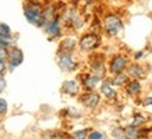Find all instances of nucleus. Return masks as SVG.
Wrapping results in <instances>:
<instances>
[{
    "instance_id": "nucleus-1",
    "label": "nucleus",
    "mask_w": 152,
    "mask_h": 139,
    "mask_svg": "<svg viewBox=\"0 0 152 139\" xmlns=\"http://www.w3.org/2000/svg\"><path fill=\"white\" fill-rule=\"evenodd\" d=\"M102 29L107 33V36L110 38H119L123 33L124 29V22L116 11H109L103 15L101 22Z\"/></svg>"
},
{
    "instance_id": "nucleus-2",
    "label": "nucleus",
    "mask_w": 152,
    "mask_h": 139,
    "mask_svg": "<svg viewBox=\"0 0 152 139\" xmlns=\"http://www.w3.org/2000/svg\"><path fill=\"white\" fill-rule=\"evenodd\" d=\"M24 17L27 18V21L34 27L42 28L43 27V17H42V11H43V6L41 1L38 0H27V3L23 7Z\"/></svg>"
},
{
    "instance_id": "nucleus-3",
    "label": "nucleus",
    "mask_w": 152,
    "mask_h": 139,
    "mask_svg": "<svg viewBox=\"0 0 152 139\" xmlns=\"http://www.w3.org/2000/svg\"><path fill=\"white\" fill-rule=\"evenodd\" d=\"M80 50L81 51H87V53H91V51H95L101 45V36L98 32H88L84 33L83 36L80 38V41L77 42Z\"/></svg>"
},
{
    "instance_id": "nucleus-4",
    "label": "nucleus",
    "mask_w": 152,
    "mask_h": 139,
    "mask_svg": "<svg viewBox=\"0 0 152 139\" xmlns=\"http://www.w3.org/2000/svg\"><path fill=\"white\" fill-rule=\"evenodd\" d=\"M56 63L59 68L63 72H73L78 68V63L74 59L73 53H66V51H57L56 54Z\"/></svg>"
},
{
    "instance_id": "nucleus-5",
    "label": "nucleus",
    "mask_w": 152,
    "mask_h": 139,
    "mask_svg": "<svg viewBox=\"0 0 152 139\" xmlns=\"http://www.w3.org/2000/svg\"><path fill=\"white\" fill-rule=\"evenodd\" d=\"M23 61H24V53L20 47H17V45H14V46L7 49L6 63H7V70L9 71H14L15 67L23 64Z\"/></svg>"
},
{
    "instance_id": "nucleus-6",
    "label": "nucleus",
    "mask_w": 152,
    "mask_h": 139,
    "mask_svg": "<svg viewBox=\"0 0 152 139\" xmlns=\"http://www.w3.org/2000/svg\"><path fill=\"white\" fill-rule=\"evenodd\" d=\"M89 72L101 78H105L107 75V68H106L103 54H92L89 57Z\"/></svg>"
},
{
    "instance_id": "nucleus-7",
    "label": "nucleus",
    "mask_w": 152,
    "mask_h": 139,
    "mask_svg": "<svg viewBox=\"0 0 152 139\" xmlns=\"http://www.w3.org/2000/svg\"><path fill=\"white\" fill-rule=\"evenodd\" d=\"M129 56L127 54H115L109 61L107 65V72L110 75L117 74V72H123L126 71L127 65H129Z\"/></svg>"
},
{
    "instance_id": "nucleus-8",
    "label": "nucleus",
    "mask_w": 152,
    "mask_h": 139,
    "mask_svg": "<svg viewBox=\"0 0 152 139\" xmlns=\"http://www.w3.org/2000/svg\"><path fill=\"white\" fill-rule=\"evenodd\" d=\"M80 103L88 110H95L101 104V95L95 90H85L78 96Z\"/></svg>"
},
{
    "instance_id": "nucleus-9",
    "label": "nucleus",
    "mask_w": 152,
    "mask_h": 139,
    "mask_svg": "<svg viewBox=\"0 0 152 139\" xmlns=\"http://www.w3.org/2000/svg\"><path fill=\"white\" fill-rule=\"evenodd\" d=\"M42 29L45 31V33L49 35L50 39H57L63 35V24L60 21V17H56L55 20H50L45 22V25L42 27Z\"/></svg>"
},
{
    "instance_id": "nucleus-10",
    "label": "nucleus",
    "mask_w": 152,
    "mask_h": 139,
    "mask_svg": "<svg viewBox=\"0 0 152 139\" xmlns=\"http://www.w3.org/2000/svg\"><path fill=\"white\" fill-rule=\"evenodd\" d=\"M102 78L98 75L92 74V72H85V74L80 75V85L84 90H95V89L101 85Z\"/></svg>"
},
{
    "instance_id": "nucleus-11",
    "label": "nucleus",
    "mask_w": 152,
    "mask_h": 139,
    "mask_svg": "<svg viewBox=\"0 0 152 139\" xmlns=\"http://www.w3.org/2000/svg\"><path fill=\"white\" fill-rule=\"evenodd\" d=\"M99 88H101V95L105 97L106 100H117V96H119V93H117V89L116 86L112 83L110 78L106 75L105 78H102L101 81V85H99Z\"/></svg>"
},
{
    "instance_id": "nucleus-12",
    "label": "nucleus",
    "mask_w": 152,
    "mask_h": 139,
    "mask_svg": "<svg viewBox=\"0 0 152 139\" xmlns=\"http://www.w3.org/2000/svg\"><path fill=\"white\" fill-rule=\"evenodd\" d=\"M126 72L130 78L133 79H145L148 75V70H145V65L140 64V63H129Z\"/></svg>"
},
{
    "instance_id": "nucleus-13",
    "label": "nucleus",
    "mask_w": 152,
    "mask_h": 139,
    "mask_svg": "<svg viewBox=\"0 0 152 139\" xmlns=\"http://www.w3.org/2000/svg\"><path fill=\"white\" fill-rule=\"evenodd\" d=\"M123 86H124V93L130 97H137L142 92V83L140 79L130 78Z\"/></svg>"
},
{
    "instance_id": "nucleus-14",
    "label": "nucleus",
    "mask_w": 152,
    "mask_h": 139,
    "mask_svg": "<svg viewBox=\"0 0 152 139\" xmlns=\"http://www.w3.org/2000/svg\"><path fill=\"white\" fill-rule=\"evenodd\" d=\"M80 88L81 85L78 83L77 79H67L61 83V93L63 95H67V96H78L80 95Z\"/></svg>"
},
{
    "instance_id": "nucleus-15",
    "label": "nucleus",
    "mask_w": 152,
    "mask_h": 139,
    "mask_svg": "<svg viewBox=\"0 0 152 139\" xmlns=\"http://www.w3.org/2000/svg\"><path fill=\"white\" fill-rule=\"evenodd\" d=\"M77 47V39L74 36L63 38L59 43V51H66V53H74Z\"/></svg>"
},
{
    "instance_id": "nucleus-16",
    "label": "nucleus",
    "mask_w": 152,
    "mask_h": 139,
    "mask_svg": "<svg viewBox=\"0 0 152 139\" xmlns=\"http://www.w3.org/2000/svg\"><path fill=\"white\" fill-rule=\"evenodd\" d=\"M130 79V77L127 75V72L126 71H123V72H117V74H113L112 75V78H110V81H112V83L115 85V86H123L127 81Z\"/></svg>"
},
{
    "instance_id": "nucleus-17",
    "label": "nucleus",
    "mask_w": 152,
    "mask_h": 139,
    "mask_svg": "<svg viewBox=\"0 0 152 139\" xmlns=\"http://www.w3.org/2000/svg\"><path fill=\"white\" fill-rule=\"evenodd\" d=\"M140 128H141V127H135V125H133V124L124 127V136H126V139H137V138H140Z\"/></svg>"
},
{
    "instance_id": "nucleus-18",
    "label": "nucleus",
    "mask_w": 152,
    "mask_h": 139,
    "mask_svg": "<svg viewBox=\"0 0 152 139\" xmlns=\"http://www.w3.org/2000/svg\"><path fill=\"white\" fill-rule=\"evenodd\" d=\"M0 45L9 49V47L14 46V45H17V38L13 36L11 33H6V35L0 33Z\"/></svg>"
},
{
    "instance_id": "nucleus-19",
    "label": "nucleus",
    "mask_w": 152,
    "mask_h": 139,
    "mask_svg": "<svg viewBox=\"0 0 152 139\" xmlns=\"http://www.w3.org/2000/svg\"><path fill=\"white\" fill-rule=\"evenodd\" d=\"M148 120H149V117L145 116V113H134L131 124L135 127H144L148 122Z\"/></svg>"
},
{
    "instance_id": "nucleus-20",
    "label": "nucleus",
    "mask_w": 152,
    "mask_h": 139,
    "mask_svg": "<svg viewBox=\"0 0 152 139\" xmlns=\"http://www.w3.org/2000/svg\"><path fill=\"white\" fill-rule=\"evenodd\" d=\"M112 136L116 139H126L124 136V127L121 125H116L115 128L112 130Z\"/></svg>"
},
{
    "instance_id": "nucleus-21",
    "label": "nucleus",
    "mask_w": 152,
    "mask_h": 139,
    "mask_svg": "<svg viewBox=\"0 0 152 139\" xmlns=\"http://www.w3.org/2000/svg\"><path fill=\"white\" fill-rule=\"evenodd\" d=\"M88 134H89V130H88V128H85V130H80V131L73 132L71 138H74V139H84V138H87V136H88Z\"/></svg>"
},
{
    "instance_id": "nucleus-22",
    "label": "nucleus",
    "mask_w": 152,
    "mask_h": 139,
    "mask_svg": "<svg viewBox=\"0 0 152 139\" xmlns=\"http://www.w3.org/2000/svg\"><path fill=\"white\" fill-rule=\"evenodd\" d=\"M7 110H9V106H7V102L6 99L0 97V117H3L7 114Z\"/></svg>"
},
{
    "instance_id": "nucleus-23",
    "label": "nucleus",
    "mask_w": 152,
    "mask_h": 139,
    "mask_svg": "<svg viewBox=\"0 0 152 139\" xmlns=\"http://www.w3.org/2000/svg\"><path fill=\"white\" fill-rule=\"evenodd\" d=\"M87 138L88 139H103V138H106V136H105V134H102L99 131H89V134H88Z\"/></svg>"
},
{
    "instance_id": "nucleus-24",
    "label": "nucleus",
    "mask_w": 152,
    "mask_h": 139,
    "mask_svg": "<svg viewBox=\"0 0 152 139\" xmlns=\"http://www.w3.org/2000/svg\"><path fill=\"white\" fill-rule=\"evenodd\" d=\"M7 88V81L4 78V74H0V93H3Z\"/></svg>"
},
{
    "instance_id": "nucleus-25",
    "label": "nucleus",
    "mask_w": 152,
    "mask_h": 139,
    "mask_svg": "<svg viewBox=\"0 0 152 139\" xmlns=\"http://www.w3.org/2000/svg\"><path fill=\"white\" fill-rule=\"evenodd\" d=\"M0 33H3V35H6V33H11V29H10V27L7 25V24L0 22Z\"/></svg>"
},
{
    "instance_id": "nucleus-26",
    "label": "nucleus",
    "mask_w": 152,
    "mask_h": 139,
    "mask_svg": "<svg viewBox=\"0 0 152 139\" xmlns=\"http://www.w3.org/2000/svg\"><path fill=\"white\" fill-rule=\"evenodd\" d=\"M6 71H7V63L4 59L0 57V74H4Z\"/></svg>"
},
{
    "instance_id": "nucleus-27",
    "label": "nucleus",
    "mask_w": 152,
    "mask_h": 139,
    "mask_svg": "<svg viewBox=\"0 0 152 139\" xmlns=\"http://www.w3.org/2000/svg\"><path fill=\"white\" fill-rule=\"evenodd\" d=\"M152 104V96H147L145 99L141 100V106L145 107V106H151Z\"/></svg>"
},
{
    "instance_id": "nucleus-28",
    "label": "nucleus",
    "mask_w": 152,
    "mask_h": 139,
    "mask_svg": "<svg viewBox=\"0 0 152 139\" xmlns=\"http://www.w3.org/2000/svg\"><path fill=\"white\" fill-rule=\"evenodd\" d=\"M0 57L4 59V60H6V57H7V47L1 46V45H0Z\"/></svg>"
},
{
    "instance_id": "nucleus-29",
    "label": "nucleus",
    "mask_w": 152,
    "mask_h": 139,
    "mask_svg": "<svg viewBox=\"0 0 152 139\" xmlns=\"http://www.w3.org/2000/svg\"><path fill=\"white\" fill-rule=\"evenodd\" d=\"M144 54H145V51H137V53L134 54V60H135V61H140L144 57Z\"/></svg>"
},
{
    "instance_id": "nucleus-30",
    "label": "nucleus",
    "mask_w": 152,
    "mask_h": 139,
    "mask_svg": "<svg viewBox=\"0 0 152 139\" xmlns=\"http://www.w3.org/2000/svg\"><path fill=\"white\" fill-rule=\"evenodd\" d=\"M81 1H88V3H91L92 0H81Z\"/></svg>"
},
{
    "instance_id": "nucleus-31",
    "label": "nucleus",
    "mask_w": 152,
    "mask_h": 139,
    "mask_svg": "<svg viewBox=\"0 0 152 139\" xmlns=\"http://www.w3.org/2000/svg\"><path fill=\"white\" fill-rule=\"evenodd\" d=\"M24 1H27V0H24Z\"/></svg>"
},
{
    "instance_id": "nucleus-32",
    "label": "nucleus",
    "mask_w": 152,
    "mask_h": 139,
    "mask_svg": "<svg viewBox=\"0 0 152 139\" xmlns=\"http://www.w3.org/2000/svg\"><path fill=\"white\" fill-rule=\"evenodd\" d=\"M151 138H152V135H151Z\"/></svg>"
}]
</instances>
